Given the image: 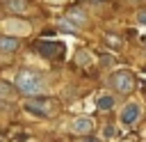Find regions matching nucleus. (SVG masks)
I'll use <instances>...</instances> for the list:
<instances>
[{"instance_id": "1", "label": "nucleus", "mask_w": 146, "mask_h": 142, "mask_svg": "<svg viewBox=\"0 0 146 142\" xmlns=\"http://www.w3.org/2000/svg\"><path fill=\"white\" fill-rule=\"evenodd\" d=\"M14 82H16V87L21 89V92H25V94H36V92H41L43 89V76L41 73H36V71H32V69H21L18 73H16V78H14Z\"/></svg>"}, {"instance_id": "2", "label": "nucleus", "mask_w": 146, "mask_h": 142, "mask_svg": "<svg viewBox=\"0 0 146 142\" xmlns=\"http://www.w3.org/2000/svg\"><path fill=\"white\" fill-rule=\"evenodd\" d=\"M110 82H112V87H114L116 92H121V94H128V92H132V87H135V78H132L130 71H116V73H112Z\"/></svg>"}, {"instance_id": "3", "label": "nucleus", "mask_w": 146, "mask_h": 142, "mask_svg": "<svg viewBox=\"0 0 146 142\" xmlns=\"http://www.w3.org/2000/svg\"><path fill=\"white\" fill-rule=\"evenodd\" d=\"M36 50H39L41 55H46V57H62V55H64V46H62V44L55 46L52 41H39Z\"/></svg>"}, {"instance_id": "4", "label": "nucleus", "mask_w": 146, "mask_h": 142, "mask_svg": "<svg viewBox=\"0 0 146 142\" xmlns=\"http://www.w3.org/2000/svg\"><path fill=\"white\" fill-rule=\"evenodd\" d=\"M139 112H141V108H139L137 103H128V105L121 110V121H123L125 126H132V124L139 119Z\"/></svg>"}, {"instance_id": "5", "label": "nucleus", "mask_w": 146, "mask_h": 142, "mask_svg": "<svg viewBox=\"0 0 146 142\" xmlns=\"http://www.w3.org/2000/svg\"><path fill=\"white\" fill-rule=\"evenodd\" d=\"M2 27H5L9 34H27V32H30V23H27V21H16V18L7 21Z\"/></svg>"}, {"instance_id": "6", "label": "nucleus", "mask_w": 146, "mask_h": 142, "mask_svg": "<svg viewBox=\"0 0 146 142\" xmlns=\"http://www.w3.org/2000/svg\"><path fill=\"white\" fill-rule=\"evenodd\" d=\"M25 110H30V112H36L39 117H48V112H50V105H48L46 101H27V103H25Z\"/></svg>"}, {"instance_id": "7", "label": "nucleus", "mask_w": 146, "mask_h": 142, "mask_svg": "<svg viewBox=\"0 0 146 142\" xmlns=\"http://www.w3.org/2000/svg\"><path fill=\"white\" fill-rule=\"evenodd\" d=\"M91 126H94L91 117H80V119H75V121H73V133L84 135V133H89V131H91Z\"/></svg>"}, {"instance_id": "8", "label": "nucleus", "mask_w": 146, "mask_h": 142, "mask_svg": "<svg viewBox=\"0 0 146 142\" xmlns=\"http://www.w3.org/2000/svg\"><path fill=\"white\" fill-rule=\"evenodd\" d=\"M18 39L16 37H11V34H7V37H0V53H14V50H18Z\"/></svg>"}, {"instance_id": "9", "label": "nucleus", "mask_w": 146, "mask_h": 142, "mask_svg": "<svg viewBox=\"0 0 146 142\" xmlns=\"http://www.w3.org/2000/svg\"><path fill=\"white\" fill-rule=\"evenodd\" d=\"M66 18H71V21H73V23H75L78 27H82V25H87V16H84V14L80 11V9H71V11L66 14Z\"/></svg>"}, {"instance_id": "10", "label": "nucleus", "mask_w": 146, "mask_h": 142, "mask_svg": "<svg viewBox=\"0 0 146 142\" xmlns=\"http://www.w3.org/2000/svg\"><path fill=\"white\" fill-rule=\"evenodd\" d=\"M7 9H11V11H25L27 2L25 0H7Z\"/></svg>"}, {"instance_id": "11", "label": "nucleus", "mask_w": 146, "mask_h": 142, "mask_svg": "<svg viewBox=\"0 0 146 142\" xmlns=\"http://www.w3.org/2000/svg\"><path fill=\"white\" fill-rule=\"evenodd\" d=\"M112 105H114V98L112 96H100L98 98V108L100 110H112Z\"/></svg>"}, {"instance_id": "12", "label": "nucleus", "mask_w": 146, "mask_h": 142, "mask_svg": "<svg viewBox=\"0 0 146 142\" xmlns=\"http://www.w3.org/2000/svg\"><path fill=\"white\" fill-rule=\"evenodd\" d=\"M57 25L62 27V30H68V32H73V30H78V25L71 21V18H62V21H57Z\"/></svg>"}, {"instance_id": "13", "label": "nucleus", "mask_w": 146, "mask_h": 142, "mask_svg": "<svg viewBox=\"0 0 146 142\" xmlns=\"http://www.w3.org/2000/svg\"><path fill=\"white\" fill-rule=\"evenodd\" d=\"M11 96H14V89L7 82H0V98H11Z\"/></svg>"}, {"instance_id": "14", "label": "nucleus", "mask_w": 146, "mask_h": 142, "mask_svg": "<svg viewBox=\"0 0 146 142\" xmlns=\"http://www.w3.org/2000/svg\"><path fill=\"white\" fill-rule=\"evenodd\" d=\"M78 62H80V64H87V62H89V53H84V50L78 53Z\"/></svg>"}, {"instance_id": "15", "label": "nucleus", "mask_w": 146, "mask_h": 142, "mask_svg": "<svg viewBox=\"0 0 146 142\" xmlns=\"http://www.w3.org/2000/svg\"><path fill=\"white\" fill-rule=\"evenodd\" d=\"M103 135H105V137H114V126H112V124L105 126V128H103Z\"/></svg>"}, {"instance_id": "16", "label": "nucleus", "mask_w": 146, "mask_h": 142, "mask_svg": "<svg viewBox=\"0 0 146 142\" xmlns=\"http://www.w3.org/2000/svg\"><path fill=\"white\" fill-rule=\"evenodd\" d=\"M137 23H139V25H146V9H141V11L137 14Z\"/></svg>"}, {"instance_id": "17", "label": "nucleus", "mask_w": 146, "mask_h": 142, "mask_svg": "<svg viewBox=\"0 0 146 142\" xmlns=\"http://www.w3.org/2000/svg\"><path fill=\"white\" fill-rule=\"evenodd\" d=\"M80 142H100V140H98V137H82Z\"/></svg>"}]
</instances>
